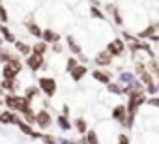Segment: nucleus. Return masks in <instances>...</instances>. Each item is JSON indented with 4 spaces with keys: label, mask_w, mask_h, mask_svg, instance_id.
Wrapping results in <instances>:
<instances>
[{
    "label": "nucleus",
    "mask_w": 159,
    "mask_h": 144,
    "mask_svg": "<svg viewBox=\"0 0 159 144\" xmlns=\"http://www.w3.org/2000/svg\"><path fill=\"white\" fill-rule=\"evenodd\" d=\"M90 15H92V19H96V21H101V23H105L109 17L105 15V11H101L99 10V6H90Z\"/></svg>",
    "instance_id": "obj_22"
},
{
    "label": "nucleus",
    "mask_w": 159,
    "mask_h": 144,
    "mask_svg": "<svg viewBox=\"0 0 159 144\" xmlns=\"http://www.w3.org/2000/svg\"><path fill=\"white\" fill-rule=\"evenodd\" d=\"M79 64H81V62H79L77 56H69V58L66 60V71H67V73H71V71H73Z\"/></svg>",
    "instance_id": "obj_29"
},
{
    "label": "nucleus",
    "mask_w": 159,
    "mask_h": 144,
    "mask_svg": "<svg viewBox=\"0 0 159 144\" xmlns=\"http://www.w3.org/2000/svg\"><path fill=\"white\" fill-rule=\"evenodd\" d=\"M146 103H148L150 107H153V109H159V96H152V97H148Z\"/></svg>",
    "instance_id": "obj_35"
},
{
    "label": "nucleus",
    "mask_w": 159,
    "mask_h": 144,
    "mask_svg": "<svg viewBox=\"0 0 159 144\" xmlns=\"http://www.w3.org/2000/svg\"><path fill=\"white\" fill-rule=\"evenodd\" d=\"M77 58H79V62H81V64H88V62H90V60H88V56H86L84 52H81Z\"/></svg>",
    "instance_id": "obj_37"
},
{
    "label": "nucleus",
    "mask_w": 159,
    "mask_h": 144,
    "mask_svg": "<svg viewBox=\"0 0 159 144\" xmlns=\"http://www.w3.org/2000/svg\"><path fill=\"white\" fill-rule=\"evenodd\" d=\"M125 43H133V41H137V36H133V34H129V32H122V36H120Z\"/></svg>",
    "instance_id": "obj_34"
},
{
    "label": "nucleus",
    "mask_w": 159,
    "mask_h": 144,
    "mask_svg": "<svg viewBox=\"0 0 159 144\" xmlns=\"http://www.w3.org/2000/svg\"><path fill=\"white\" fill-rule=\"evenodd\" d=\"M13 54H15V52H13L11 49H8V47H0V64L10 62V58H11Z\"/></svg>",
    "instance_id": "obj_27"
},
{
    "label": "nucleus",
    "mask_w": 159,
    "mask_h": 144,
    "mask_svg": "<svg viewBox=\"0 0 159 144\" xmlns=\"http://www.w3.org/2000/svg\"><path fill=\"white\" fill-rule=\"evenodd\" d=\"M103 8H105V15L111 17V21L114 23V26H120L122 28L124 26V15L120 11V6L114 4V2H105Z\"/></svg>",
    "instance_id": "obj_4"
},
{
    "label": "nucleus",
    "mask_w": 159,
    "mask_h": 144,
    "mask_svg": "<svg viewBox=\"0 0 159 144\" xmlns=\"http://www.w3.org/2000/svg\"><path fill=\"white\" fill-rule=\"evenodd\" d=\"M43 144H58V138L56 137H52V135H41V138H39Z\"/></svg>",
    "instance_id": "obj_33"
},
{
    "label": "nucleus",
    "mask_w": 159,
    "mask_h": 144,
    "mask_svg": "<svg viewBox=\"0 0 159 144\" xmlns=\"http://www.w3.org/2000/svg\"><path fill=\"white\" fill-rule=\"evenodd\" d=\"M64 49H66V47H64L60 41H54V43H51V45H49V51H52L54 54H62V52H64Z\"/></svg>",
    "instance_id": "obj_32"
},
{
    "label": "nucleus",
    "mask_w": 159,
    "mask_h": 144,
    "mask_svg": "<svg viewBox=\"0 0 159 144\" xmlns=\"http://www.w3.org/2000/svg\"><path fill=\"white\" fill-rule=\"evenodd\" d=\"M54 124V120H52V114L47 110V109H39L38 112H36V127L39 129V131H47V129H51V125Z\"/></svg>",
    "instance_id": "obj_6"
},
{
    "label": "nucleus",
    "mask_w": 159,
    "mask_h": 144,
    "mask_svg": "<svg viewBox=\"0 0 159 144\" xmlns=\"http://www.w3.org/2000/svg\"><path fill=\"white\" fill-rule=\"evenodd\" d=\"M146 99H148V96H146V92L144 90H133V92H129L127 94V103H125V109H127V112H139V109L146 103Z\"/></svg>",
    "instance_id": "obj_2"
},
{
    "label": "nucleus",
    "mask_w": 159,
    "mask_h": 144,
    "mask_svg": "<svg viewBox=\"0 0 159 144\" xmlns=\"http://www.w3.org/2000/svg\"><path fill=\"white\" fill-rule=\"evenodd\" d=\"M13 47H15V52L17 54H21V56H28V54H32V45H28L26 41H21V39H17L15 43H13Z\"/></svg>",
    "instance_id": "obj_15"
},
{
    "label": "nucleus",
    "mask_w": 159,
    "mask_h": 144,
    "mask_svg": "<svg viewBox=\"0 0 159 144\" xmlns=\"http://www.w3.org/2000/svg\"><path fill=\"white\" fill-rule=\"evenodd\" d=\"M4 107L13 110V112H19V114H25L28 110H32V103L21 96V94H4Z\"/></svg>",
    "instance_id": "obj_1"
},
{
    "label": "nucleus",
    "mask_w": 159,
    "mask_h": 144,
    "mask_svg": "<svg viewBox=\"0 0 159 144\" xmlns=\"http://www.w3.org/2000/svg\"><path fill=\"white\" fill-rule=\"evenodd\" d=\"M118 144H131V140H129V135H125V133H120V135H118Z\"/></svg>",
    "instance_id": "obj_36"
},
{
    "label": "nucleus",
    "mask_w": 159,
    "mask_h": 144,
    "mask_svg": "<svg viewBox=\"0 0 159 144\" xmlns=\"http://www.w3.org/2000/svg\"><path fill=\"white\" fill-rule=\"evenodd\" d=\"M107 92H109V94H112V96H124V86H122L120 83L111 81V83L107 84Z\"/></svg>",
    "instance_id": "obj_23"
},
{
    "label": "nucleus",
    "mask_w": 159,
    "mask_h": 144,
    "mask_svg": "<svg viewBox=\"0 0 159 144\" xmlns=\"http://www.w3.org/2000/svg\"><path fill=\"white\" fill-rule=\"evenodd\" d=\"M157 92H159V83H157Z\"/></svg>",
    "instance_id": "obj_42"
},
{
    "label": "nucleus",
    "mask_w": 159,
    "mask_h": 144,
    "mask_svg": "<svg viewBox=\"0 0 159 144\" xmlns=\"http://www.w3.org/2000/svg\"><path fill=\"white\" fill-rule=\"evenodd\" d=\"M66 47L69 49V52H71L73 56H79V54L83 52V45L79 43V41L75 39V36H71V34L66 36Z\"/></svg>",
    "instance_id": "obj_12"
},
{
    "label": "nucleus",
    "mask_w": 159,
    "mask_h": 144,
    "mask_svg": "<svg viewBox=\"0 0 159 144\" xmlns=\"http://www.w3.org/2000/svg\"><path fill=\"white\" fill-rule=\"evenodd\" d=\"M69 110H71V109H69V105H66V103H64V105H62V114L69 116Z\"/></svg>",
    "instance_id": "obj_38"
},
{
    "label": "nucleus",
    "mask_w": 159,
    "mask_h": 144,
    "mask_svg": "<svg viewBox=\"0 0 159 144\" xmlns=\"http://www.w3.org/2000/svg\"><path fill=\"white\" fill-rule=\"evenodd\" d=\"M21 120L23 118L19 116V112H13L10 109H4L2 112H0V124L2 125H19Z\"/></svg>",
    "instance_id": "obj_11"
},
{
    "label": "nucleus",
    "mask_w": 159,
    "mask_h": 144,
    "mask_svg": "<svg viewBox=\"0 0 159 144\" xmlns=\"http://www.w3.org/2000/svg\"><path fill=\"white\" fill-rule=\"evenodd\" d=\"M86 73H88V65H86V64H79L69 75H71V81H73V83H81V81L86 77Z\"/></svg>",
    "instance_id": "obj_13"
},
{
    "label": "nucleus",
    "mask_w": 159,
    "mask_h": 144,
    "mask_svg": "<svg viewBox=\"0 0 159 144\" xmlns=\"http://www.w3.org/2000/svg\"><path fill=\"white\" fill-rule=\"evenodd\" d=\"M0 47H4V38L0 36Z\"/></svg>",
    "instance_id": "obj_41"
},
{
    "label": "nucleus",
    "mask_w": 159,
    "mask_h": 144,
    "mask_svg": "<svg viewBox=\"0 0 159 144\" xmlns=\"http://www.w3.org/2000/svg\"><path fill=\"white\" fill-rule=\"evenodd\" d=\"M137 79H139V81H140V83H142L144 86H148V84H152V83H155V77H153V75L150 73V71H148V69H144V71H142V73H139V75H137Z\"/></svg>",
    "instance_id": "obj_25"
},
{
    "label": "nucleus",
    "mask_w": 159,
    "mask_h": 144,
    "mask_svg": "<svg viewBox=\"0 0 159 144\" xmlns=\"http://www.w3.org/2000/svg\"><path fill=\"white\" fill-rule=\"evenodd\" d=\"M0 23H2V25L10 23V13H8V10H6L4 4H0Z\"/></svg>",
    "instance_id": "obj_31"
},
{
    "label": "nucleus",
    "mask_w": 159,
    "mask_h": 144,
    "mask_svg": "<svg viewBox=\"0 0 159 144\" xmlns=\"http://www.w3.org/2000/svg\"><path fill=\"white\" fill-rule=\"evenodd\" d=\"M0 4H2V0H0Z\"/></svg>",
    "instance_id": "obj_44"
},
{
    "label": "nucleus",
    "mask_w": 159,
    "mask_h": 144,
    "mask_svg": "<svg viewBox=\"0 0 159 144\" xmlns=\"http://www.w3.org/2000/svg\"><path fill=\"white\" fill-rule=\"evenodd\" d=\"M111 116H112L114 122L122 124V122L125 120V116H127V109H125V105H114L112 110H111Z\"/></svg>",
    "instance_id": "obj_14"
},
{
    "label": "nucleus",
    "mask_w": 159,
    "mask_h": 144,
    "mask_svg": "<svg viewBox=\"0 0 159 144\" xmlns=\"http://www.w3.org/2000/svg\"><path fill=\"white\" fill-rule=\"evenodd\" d=\"M56 124H58V127H60L62 131H69V129L73 127V124H71L69 116H66V114H60V116L56 118Z\"/></svg>",
    "instance_id": "obj_21"
},
{
    "label": "nucleus",
    "mask_w": 159,
    "mask_h": 144,
    "mask_svg": "<svg viewBox=\"0 0 159 144\" xmlns=\"http://www.w3.org/2000/svg\"><path fill=\"white\" fill-rule=\"evenodd\" d=\"M114 58H122V56H125V52H127V43L122 39V38H114V39H111L109 43H107V47H105Z\"/></svg>",
    "instance_id": "obj_5"
},
{
    "label": "nucleus",
    "mask_w": 159,
    "mask_h": 144,
    "mask_svg": "<svg viewBox=\"0 0 159 144\" xmlns=\"http://www.w3.org/2000/svg\"><path fill=\"white\" fill-rule=\"evenodd\" d=\"M39 94H41V90H39L38 84H32V86H26V88H25V97H26L30 103H32L34 99H38Z\"/></svg>",
    "instance_id": "obj_19"
},
{
    "label": "nucleus",
    "mask_w": 159,
    "mask_h": 144,
    "mask_svg": "<svg viewBox=\"0 0 159 144\" xmlns=\"http://www.w3.org/2000/svg\"><path fill=\"white\" fill-rule=\"evenodd\" d=\"M25 65L32 71V73H38L39 69H45L47 67V62H45V56H41V54H28L26 58H25Z\"/></svg>",
    "instance_id": "obj_7"
},
{
    "label": "nucleus",
    "mask_w": 159,
    "mask_h": 144,
    "mask_svg": "<svg viewBox=\"0 0 159 144\" xmlns=\"http://www.w3.org/2000/svg\"><path fill=\"white\" fill-rule=\"evenodd\" d=\"M135 79H137V75L133 73V71H120V73H118V83H120L122 86L131 84Z\"/></svg>",
    "instance_id": "obj_18"
},
{
    "label": "nucleus",
    "mask_w": 159,
    "mask_h": 144,
    "mask_svg": "<svg viewBox=\"0 0 159 144\" xmlns=\"http://www.w3.org/2000/svg\"><path fill=\"white\" fill-rule=\"evenodd\" d=\"M25 28H26L28 36H32V38H36V39H41L43 28L39 26V23H38V21H36L32 15H28V17L25 19Z\"/></svg>",
    "instance_id": "obj_8"
},
{
    "label": "nucleus",
    "mask_w": 159,
    "mask_h": 144,
    "mask_svg": "<svg viewBox=\"0 0 159 144\" xmlns=\"http://www.w3.org/2000/svg\"><path fill=\"white\" fill-rule=\"evenodd\" d=\"M73 127L77 129L79 135H86V131H88V122H86V118H84V116L75 118V120H73Z\"/></svg>",
    "instance_id": "obj_17"
},
{
    "label": "nucleus",
    "mask_w": 159,
    "mask_h": 144,
    "mask_svg": "<svg viewBox=\"0 0 159 144\" xmlns=\"http://www.w3.org/2000/svg\"><path fill=\"white\" fill-rule=\"evenodd\" d=\"M84 138H86L88 144H99V137H98V131L96 129H88L86 135H84Z\"/></svg>",
    "instance_id": "obj_28"
},
{
    "label": "nucleus",
    "mask_w": 159,
    "mask_h": 144,
    "mask_svg": "<svg viewBox=\"0 0 159 144\" xmlns=\"http://www.w3.org/2000/svg\"><path fill=\"white\" fill-rule=\"evenodd\" d=\"M19 127V131L23 133V135H28V137H34V127H32V124H28V122H25V120H21V124L17 125Z\"/></svg>",
    "instance_id": "obj_26"
},
{
    "label": "nucleus",
    "mask_w": 159,
    "mask_h": 144,
    "mask_svg": "<svg viewBox=\"0 0 159 144\" xmlns=\"http://www.w3.org/2000/svg\"><path fill=\"white\" fill-rule=\"evenodd\" d=\"M41 39H43V41H47V43L51 45V43H54V41H60V34H58L56 30H52V28H43Z\"/></svg>",
    "instance_id": "obj_16"
},
{
    "label": "nucleus",
    "mask_w": 159,
    "mask_h": 144,
    "mask_svg": "<svg viewBox=\"0 0 159 144\" xmlns=\"http://www.w3.org/2000/svg\"><path fill=\"white\" fill-rule=\"evenodd\" d=\"M148 41H152V43H159V32H157V34H153Z\"/></svg>",
    "instance_id": "obj_39"
},
{
    "label": "nucleus",
    "mask_w": 159,
    "mask_h": 144,
    "mask_svg": "<svg viewBox=\"0 0 159 144\" xmlns=\"http://www.w3.org/2000/svg\"><path fill=\"white\" fill-rule=\"evenodd\" d=\"M92 79H94L96 83L107 86V84L114 79V75H112V71H109V69H105V67H96V69L92 71Z\"/></svg>",
    "instance_id": "obj_10"
},
{
    "label": "nucleus",
    "mask_w": 159,
    "mask_h": 144,
    "mask_svg": "<svg viewBox=\"0 0 159 144\" xmlns=\"http://www.w3.org/2000/svg\"><path fill=\"white\" fill-rule=\"evenodd\" d=\"M135 116H137L135 112H127L125 120H124V122H122L120 125H122V127H125V129H131V127L135 125Z\"/></svg>",
    "instance_id": "obj_30"
},
{
    "label": "nucleus",
    "mask_w": 159,
    "mask_h": 144,
    "mask_svg": "<svg viewBox=\"0 0 159 144\" xmlns=\"http://www.w3.org/2000/svg\"><path fill=\"white\" fill-rule=\"evenodd\" d=\"M2 107H4V99H0V112H2Z\"/></svg>",
    "instance_id": "obj_40"
},
{
    "label": "nucleus",
    "mask_w": 159,
    "mask_h": 144,
    "mask_svg": "<svg viewBox=\"0 0 159 144\" xmlns=\"http://www.w3.org/2000/svg\"><path fill=\"white\" fill-rule=\"evenodd\" d=\"M146 65H148V71L155 77V79H159V60L157 58H150L148 62H146Z\"/></svg>",
    "instance_id": "obj_24"
},
{
    "label": "nucleus",
    "mask_w": 159,
    "mask_h": 144,
    "mask_svg": "<svg viewBox=\"0 0 159 144\" xmlns=\"http://www.w3.org/2000/svg\"><path fill=\"white\" fill-rule=\"evenodd\" d=\"M38 86L41 90V94L45 97H54L56 96V90H58V84H56V79L54 77H49V75H43L38 79Z\"/></svg>",
    "instance_id": "obj_3"
},
{
    "label": "nucleus",
    "mask_w": 159,
    "mask_h": 144,
    "mask_svg": "<svg viewBox=\"0 0 159 144\" xmlns=\"http://www.w3.org/2000/svg\"><path fill=\"white\" fill-rule=\"evenodd\" d=\"M155 58H157V60H159V54H157V56H155Z\"/></svg>",
    "instance_id": "obj_43"
},
{
    "label": "nucleus",
    "mask_w": 159,
    "mask_h": 144,
    "mask_svg": "<svg viewBox=\"0 0 159 144\" xmlns=\"http://www.w3.org/2000/svg\"><path fill=\"white\" fill-rule=\"evenodd\" d=\"M112 62H114V56H112L107 49L98 51V52H96V56H94V64H96L98 67H111V65H112Z\"/></svg>",
    "instance_id": "obj_9"
},
{
    "label": "nucleus",
    "mask_w": 159,
    "mask_h": 144,
    "mask_svg": "<svg viewBox=\"0 0 159 144\" xmlns=\"http://www.w3.org/2000/svg\"><path fill=\"white\" fill-rule=\"evenodd\" d=\"M47 51H49V43L43 41V39H38V41L32 45V52H34V54H41V56H45Z\"/></svg>",
    "instance_id": "obj_20"
}]
</instances>
